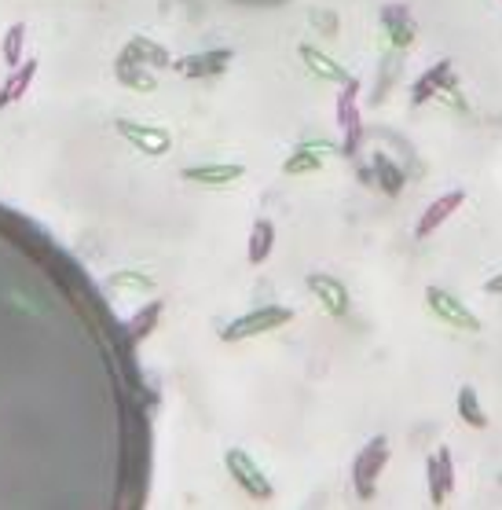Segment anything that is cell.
<instances>
[{
	"label": "cell",
	"instance_id": "obj_1",
	"mask_svg": "<svg viewBox=\"0 0 502 510\" xmlns=\"http://www.w3.org/2000/svg\"><path fill=\"white\" fill-rule=\"evenodd\" d=\"M290 319H294V309H286V305H261L254 312L231 319L228 327H220V338H224V341H246V338H257V334L286 327Z\"/></svg>",
	"mask_w": 502,
	"mask_h": 510
},
{
	"label": "cell",
	"instance_id": "obj_2",
	"mask_svg": "<svg viewBox=\"0 0 502 510\" xmlns=\"http://www.w3.org/2000/svg\"><path fill=\"white\" fill-rule=\"evenodd\" d=\"M388 463V437H371L364 448H359L356 455V463H352V489L359 499H374V489H378V477Z\"/></svg>",
	"mask_w": 502,
	"mask_h": 510
},
{
	"label": "cell",
	"instance_id": "obj_3",
	"mask_svg": "<svg viewBox=\"0 0 502 510\" xmlns=\"http://www.w3.org/2000/svg\"><path fill=\"white\" fill-rule=\"evenodd\" d=\"M224 467H228V474H231V481L246 492V496H254V499H261V503H268L271 496H275V485L268 481V474L261 470V463L254 459V455H246L242 448H228L224 451Z\"/></svg>",
	"mask_w": 502,
	"mask_h": 510
},
{
	"label": "cell",
	"instance_id": "obj_4",
	"mask_svg": "<svg viewBox=\"0 0 502 510\" xmlns=\"http://www.w3.org/2000/svg\"><path fill=\"white\" fill-rule=\"evenodd\" d=\"M114 132H118L125 144H132L136 151H144V154H151V158L169 154V147H173V137H169V132H165L161 125H154V122L118 118V122H114Z\"/></svg>",
	"mask_w": 502,
	"mask_h": 510
},
{
	"label": "cell",
	"instance_id": "obj_5",
	"mask_svg": "<svg viewBox=\"0 0 502 510\" xmlns=\"http://www.w3.org/2000/svg\"><path fill=\"white\" fill-rule=\"evenodd\" d=\"M426 305H429V312L436 316V319H443L448 327H459V331H469V334H477L481 331V319L473 316L455 294H448L443 286H429L426 290Z\"/></svg>",
	"mask_w": 502,
	"mask_h": 510
},
{
	"label": "cell",
	"instance_id": "obj_6",
	"mask_svg": "<svg viewBox=\"0 0 502 510\" xmlns=\"http://www.w3.org/2000/svg\"><path fill=\"white\" fill-rule=\"evenodd\" d=\"M451 89H459L455 74H451V59H440V63H433V70H426V74L414 82V89H411V106H422V103H429V99H440L443 92H451Z\"/></svg>",
	"mask_w": 502,
	"mask_h": 510
},
{
	"label": "cell",
	"instance_id": "obj_7",
	"mask_svg": "<svg viewBox=\"0 0 502 510\" xmlns=\"http://www.w3.org/2000/svg\"><path fill=\"white\" fill-rule=\"evenodd\" d=\"M426 477H429V499L433 506H443L448 496L455 492V463H451V451L440 448L426 459Z\"/></svg>",
	"mask_w": 502,
	"mask_h": 510
},
{
	"label": "cell",
	"instance_id": "obj_8",
	"mask_svg": "<svg viewBox=\"0 0 502 510\" xmlns=\"http://www.w3.org/2000/svg\"><path fill=\"white\" fill-rule=\"evenodd\" d=\"M235 59V51L231 48H209V51H199V56H187L180 63H173L184 77H216V74H224Z\"/></svg>",
	"mask_w": 502,
	"mask_h": 510
},
{
	"label": "cell",
	"instance_id": "obj_9",
	"mask_svg": "<svg viewBox=\"0 0 502 510\" xmlns=\"http://www.w3.org/2000/svg\"><path fill=\"white\" fill-rule=\"evenodd\" d=\"M381 30H385V37L393 48H407V44H414L418 26H414V15L404 4H385L381 8Z\"/></svg>",
	"mask_w": 502,
	"mask_h": 510
},
{
	"label": "cell",
	"instance_id": "obj_10",
	"mask_svg": "<svg viewBox=\"0 0 502 510\" xmlns=\"http://www.w3.org/2000/svg\"><path fill=\"white\" fill-rule=\"evenodd\" d=\"M466 202V192H462V187H459V192H448V195H440L436 202H429V209L422 213V217H418V224H414V235L418 239H429L443 221H448L451 217V213L459 209Z\"/></svg>",
	"mask_w": 502,
	"mask_h": 510
},
{
	"label": "cell",
	"instance_id": "obj_11",
	"mask_svg": "<svg viewBox=\"0 0 502 510\" xmlns=\"http://www.w3.org/2000/svg\"><path fill=\"white\" fill-rule=\"evenodd\" d=\"M309 290L316 294L319 305H323L330 316H345V312H349V290H345L341 279L316 272V276H309Z\"/></svg>",
	"mask_w": 502,
	"mask_h": 510
},
{
	"label": "cell",
	"instance_id": "obj_12",
	"mask_svg": "<svg viewBox=\"0 0 502 510\" xmlns=\"http://www.w3.org/2000/svg\"><path fill=\"white\" fill-rule=\"evenodd\" d=\"M242 166L239 162H206V166H187L184 169V180L191 184H202V187H224V184H235L242 180Z\"/></svg>",
	"mask_w": 502,
	"mask_h": 510
},
{
	"label": "cell",
	"instance_id": "obj_13",
	"mask_svg": "<svg viewBox=\"0 0 502 510\" xmlns=\"http://www.w3.org/2000/svg\"><path fill=\"white\" fill-rule=\"evenodd\" d=\"M122 56L136 59L139 67H147V70H161V67H173V59H169V51H165V48H161L158 41L144 37V34H136V37H129V44L122 48Z\"/></svg>",
	"mask_w": 502,
	"mask_h": 510
},
{
	"label": "cell",
	"instance_id": "obj_14",
	"mask_svg": "<svg viewBox=\"0 0 502 510\" xmlns=\"http://www.w3.org/2000/svg\"><path fill=\"white\" fill-rule=\"evenodd\" d=\"M301 63L309 67L316 77H323V82H338V85H345L349 77H352L341 63H333L330 56H323V51H319V48H312V44H301Z\"/></svg>",
	"mask_w": 502,
	"mask_h": 510
},
{
	"label": "cell",
	"instance_id": "obj_15",
	"mask_svg": "<svg viewBox=\"0 0 502 510\" xmlns=\"http://www.w3.org/2000/svg\"><path fill=\"white\" fill-rule=\"evenodd\" d=\"M34 77H37V59H22V63L12 70L8 82H4V89H0V106H12L15 99H22L26 92H30Z\"/></svg>",
	"mask_w": 502,
	"mask_h": 510
},
{
	"label": "cell",
	"instance_id": "obj_16",
	"mask_svg": "<svg viewBox=\"0 0 502 510\" xmlns=\"http://www.w3.org/2000/svg\"><path fill=\"white\" fill-rule=\"evenodd\" d=\"M114 77L125 85V89H136V92H154L158 89V82H154V74L147 70V67H139L136 59H129V56H118V63H114Z\"/></svg>",
	"mask_w": 502,
	"mask_h": 510
},
{
	"label": "cell",
	"instance_id": "obj_17",
	"mask_svg": "<svg viewBox=\"0 0 502 510\" xmlns=\"http://www.w3.org/2000/svg\"><path fill=\"white\" fill-rule=\"evenodd\" d=\"M271 250H275V224L261 217V221L254 224V231H249L246 257H249V264H264V261L271 257Z\"/></svg>",
	"mask_w": 502,
	"mask_h": 510
},
{
	"label": "cell",
	"instance_id": "obj_18",
	"mask_svg": "<svg viewBox=\"0 0 502 510\" xmlns=\"http://www.w3.org/2000/svg\"><path fill=\"white\" fill-rule=\"evenodd\" d=\"M374 180H378V187H381L385 195H400L404 184H407L404 169H400L388 154H374Z\"/></svg>",
	"mask_w": 502,
	"mask_h": 510
},
{
	"label": "cell",
	"instance_id": "obj_19",
	"mask_svg": "<svg viewBox=\"0 0 502 510\" xmlns=\"http://www.w3.org/2000/svg\"><path fill=\"white\" fill-rule=\"evenodd\" d=\"M459 419L466 426H473V429H488V415H484L481 396H477V389H473V386L459 389Z\"/></svg>",
	"mask_w": 502,
	"mask_h": 510
},
{
	"label": "cell",
	"instance_id": "obj_20",
	"mask_svg": "<svg viewBox=\"0 0 502 510\" xmlns=\"http://www.w3.org/2000/svg\"><path fill=\"white\" fill-rule=\"evenodd\" d=\"M319 166H323V158L316 154V144H297V147L290 151V158L283 162V173L301 177V173H316Z\"/></svg>",
	"mask_w": 502,
	"mask_h": 510
},
{
	"label": "cell",
	"instance_id": "obj_21",
	"mask_svg": "<svg viewBox=\"0 0 502 510\" xmlns=\"http://www.w3.org/2000/svg\"><path fill=\"white\" fill-rule=\"evenodd\" d=\"M161 309H165V302L161 298H154V302H147L144 309H139L132 319H129V331H132V341H144L154 327H158V319H161Z\"/></svg>",
	"mask_w": 502,
	"mask_h": 510
},
{
	"label": "cell",
	"instance_id": "obj_22",
	"mask_svg": "<svg viewBox=\"0 0 502 510\" xmlns=\"http://www.w3.org/2000/svg\"><path fill=\"white\" fill-rule=\"evenodd\" d=\"M22 48H26V26H22V22H15V26H8L4 44H0V51H4V63H8L12 70L22 63Z\"/></svg>",
	"mask_w": 502,
	"mask_h": 510
},
{
	"label": "cell",
	"instance_id": "obj_23",
	"mask_svg": "<svg viewBox=\"0 0 502 510\" xmlns=\"http://www.w3.org/2000/svg\"><path fill=\"white\" fill-rule=\"evenodd\" d=\"M359 144H364V122H359V114H352V118L345 122V144H341V154H345V158H356Z\"/></svg>",
	"mask_w": 502,
	"mask_h": 510
},
{
	"label": "cell",
	"instance_id": "obj_24",
	"mask_svg": "<svg viewBox=\"0 0 502 510\" xmlns=\"http://www.w3.org/2000/svg\"><path fill=\"white\" fill-rule=\"evenodd\" d=\"M106 283H110V286H118V290H122V286H132V290H151V286H154V279H151V276H139V272H114Z\"/></svg>",
	"mask_w": 502,
	"mask_h": 510
},
{
	"label": "cell",
	"instance_id": "obj_25",
	"mask_svg": "<svg viewBox=\"0 0 502 510\" xmlns=\"http://www.w3.org/2000/svg\"><path fill=\"white\" fill-rule=\"evenodd\" d=\"M312 22H316V26H323V34H326V37H338V19H333L330 12H316V15H312Z\"/></svg>",
	"mask_w": 502,
	"mask_h": 510
},
{
	"label": "cell",
	"instance_id": "obj_26",
	"mask_svg": "<svg viewBox=\"0 0 502 510\" xmlns=\"http://www.w3.org/2000/svg\"><path fill=\"white\" fill-rule=\"evenodd\" d=\"M484 290H488V294H502V272H498V276H491V279L484 283Z\"/></svg>",
	"mask_w": 502,
	"mask_h": 510
},
{
	"label": "cell",
	"instance_id": "obj_27",
	"mask_svg": "<svg viewBox=\"0 0 502 510\" xmlns=\"http://www.w3.org/2000/svg\"><path fill=\"white\" fill-rule=\"evenodd\" d=\"M498 481H502V477H498Z\"/></svg>",
	"mask_w": 502,
	"mask_h": 510
}]
</instances>
